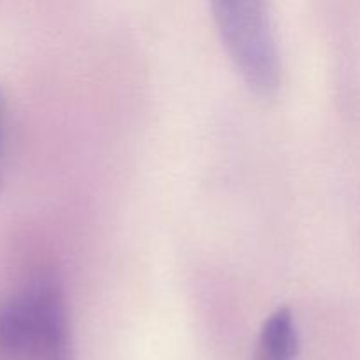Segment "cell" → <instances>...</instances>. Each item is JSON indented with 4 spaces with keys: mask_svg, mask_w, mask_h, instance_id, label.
Returning <instances> with one entry per match:
<instances>
[{
    "mask_svg": "<svg viewBox=\"0 0 360 360\" xmlns=\"http://www.w3.org/2000/svg\"><path fill=\"white\" fill-rule=\"evenodd\" d=\"M211 9L225 49L245 83L260 97H273L281 84V62L266 4L220 0Z\"/></svg>",
    "mask_w": 360,
    "mask_h": 360,
    "instance_id": "6da1fadb",
    "label": "cell"
},
{
    "mask_svg": "<svg viewBox=\"0 0 360 360\" xmlns=\"http://www.w3.org/2000/svg\"><path fill=\"white\" fill-rule=\"evenodd\" d=\"M65 334H70L65 297L53 278L0 299V360H39Z\"/></svg>",
    "mask_w": 360,
    "mask_h": 360,
    "instance_id": "7a4b0ae2",
    "label": "cell"
},
{
    "mask_svg": "<svg viewBox=\"0 0 360 360\" xmlns=\"http://www.w3.org/2000/svg\"><path fill=\"white\" fill-rule=\"evenodd\" d=\"M299 333L292 311L285 306L271 313L264 322L257 343L255 360H295Z\"/></svg>",
    "mask_w": 360,
    "mask_h": 360,
    "instance_id": "3957f363",
    "label": "cell"
},
{
    "mask_svg": "<svg viewBox=\"0 0 360 360\" xmlns=\"http://www.w3.org/2000/svg\"><path fill=\"white\" fill-rule=\"evenodd\" d=\"M39 360H74L70 334H67V336H62V338H58L56 341H53V343L46 348L44 354L41 355V359Z\"/></svg>",
    "mask_w": 360,
    "mask_h": 360,
    "instance_id": "277c9868",
    "label": "cell"
},
{
    "mask_svg": "<svg viewBox=\"0 0 360 360\" xmlns=\"http://www.w3.org/2000/svg\"><path fill=\"white\" fill-rule=\"evenodd\" d=\"M0 146H2V101H0Z\"/></svg>",
    "mask_w": 360,
    "mask_h": 360,
    "instance_id": "5b68a950",
    "label": "cell"
}]
</instances>
